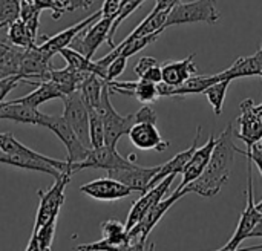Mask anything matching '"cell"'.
<instances>
[{"label": "cell", "instance_id": "cell-1", "mask_svg": "<svg viewBox=\"0 0 262 251\" xmlns=\"http://www.w3.org/2000/svg\"><path fill=\"white\" fill-rule=\"evenodd\" d=\"M233 136L235 127L233 124H229L226 130L216 138V144L213 147L206 170L195 181L189 182L184 189H181L184 195L196 193L204 198H213L221 192L223 186L229 181L235 155L241 153L239 147L235 144Z\"/></svg>", "mask_w": 262, "mask_h": 251}, {"label": "cell", "instance_id": "cell-2", "mask_svg": "<svg viewBox=\"0 0 262 251\" xmlns=\"http://www.w3.org/2000/svg\"><path fill=\"white\" fill-rule=\"evenodd\" d=\"M221 14L216 8V0H193L187 3H177L170 8L164 28L187 25V23H200L204 21L207 25H215L220 20Z\"/></svg>", "mask_w": 262, "mask_h": 251}, {"label": "cell", "instance_id": "cell-3", "mask_svg": "<svg viewBox=\"0 0 262 251\" xmlns=\"http://www.w3.org/2000/svg\"><path fill=\"white\" fill-rule=\"evenodd\" d=\"M109 94H111V90H109V86L106 81L103 86L100 104L97 106V112L103 118V124H104V144L111 146V147H117L118 140L123 135H127L130 127L137 121H135V113H129V115L118 113L114 109V106L111 104Z\"/></svg>", "mask_w": 262, "mask_h": 251}, {"label": "cell", "instance_id": "cell-4", "mask_svg": "<svg viewBox=\"0 0 262 251\" xmlns=\"http://www.w3.org/2000/svg\"><path fill=\"white\" fill-rule=\"evenodd\" d=\"M72 175H74L72 170H64V172H61V175L58 178H55V182L49 190H46V192L38 190L37 192V195L40 196V202H38L32 232L38 230L51 218L58 216V213L64 204V192H66L68 184L71 182Z\"/></svg>", "mask_w": 262, "mask_h": 251}, {"label": "cell", "instance_id": "cell-5", "mask_svg": "<svg viewBox=\"0 0 262 251\" xmlns=\"http://www.w3.org/2000/svg\"><path fill=\"white\" fill-rule=\"evenodd\" d=\"M137 155L132 153L129 158L121 156L117 152V147L111 146H101L95 149H89L88 156L80 163H71L72 172L77 173L84 169H103V170H115V169H126L132 167L135 164Z\"/></svg>", "mask_w": 262, "mask_h": 251}, {"label": "cell", "instance_id": "cell-6", "mask_svg": "<svg viewBox=\"0 0 262 251\" xmlns=\"http://www.w3.org/2000/svg\"><path fill=\"white\" fill-rule=\"evenodd\" d=\"M246 201L247 206L244 209V212L241 213L238 227L232 236V239L221 248V251H235L239 248V245L249 239L250 232L253 230V227L256 225V222L259 221L262 213L258 212L255 199H253V178H252V161H249L247 166V190H246Z\"/></svg>", "mask_w": 262, "mask_h": 251}, {"label": "cell", "instance_id": "cell-7", "mask_svg": "<svg viewBox=\"0 0 262 251\" xmlns=\"http://www.w3.org/2000/svg\"><path fill=\"white\" fill-rule=\"evenodd\" d=\"M43 127H48L49 130H52L58 136V140L64 144V147L68 150L69 163H80L88 156L89 147H86L80 141V138L77 136L74 129L63 118V115H46Z\"/></svg>", "mask_w": 262, "mask_h": 251}, {"label": "cell", "instance_id": "cell-8", "mask_svg": "<svg viewBox=\"0 0 262 251\" xmlns=\"http://www.w3.org/2000/svg\"><path fill=\"white\" fill-rule=\"evenodd\" d=\"M0 164H8V166L25 169V170L48 173V175L54 176V179L58 178L61 175V172L72 170L71 163L68 159L66 161H60V159H54V158L40 159V158H34V156H28V155H20V153H6L2 150H0Z\"/></svg>", "mask_w": 262, "mask_h": 251}, {"label": "cell", "instance_id": "cell-9", "mask_svg": "<svg viewBox=\"0 0 262 251\" xmlns=\"http://www.w3.org/2000/svg\"><path fill=\"white\" fill-rule=\"evenodd\" d=\"M239 130L235 133L247 147L262 140V103L255 104L252 98L239 103V117L236 120Z\"/></svg>", "mask_w": 262, "mask_h": 251}, {"label": "cell", "instance_id": "cell-10", "mask_svg": "<svg viewBox=\"0 0 262 251\" xmlns=\"http://www.w3.org/2000/svg\"><path fill=\"white\" fill-rule=\"evenodd\" d=\"M64 104V112L63 118L68 121V124L74 129L80 141L91 149V141H89V112L88 106L84 104L80 90H74L63 98Z\"/></svg>", "mask_w": 262, "mask_h": 251}, {"label": "cell", "instance_id": "cell-11", "mask_svg": "<svg viewBox=\"0 0 262 251\" xmlns=\"http://www.w3.org/2000/svg\"><path fill=\"white\" fill-rule=\"evenodd\" d=\"M111 17H100L98 20H95L94 23H91L88 28H84L69 44V48L78 51L80 54H83L88 58H94L97 49L103 44V41L107 40L109 35V29L112 25Z\"/></svg>", "mask_w": 262, "mask_h": 251}, {"label": "cell", "instance_id": "cell-12", "mask_svg": "<svg viewBox=\"0 0 262 251\" xmlns=\"http://www.w3.org/2000/svg\"><path fill=\"white\" fill-rule=\"evenodd\" d=\"M177 175H169L166 176L163 181H160L157 186H154L152 189H149L146 193H143V196L132 206L129 215H127V221H126V232H129L134 225H137L141 218L158 202L164 198L166 192L169 190V187L172 186L173 179H175Z\"/></svg>", "mask_w": 262, "mask_h": 251}, {"label": "cell", "instance_id": "cell-13", "mask_svg": "<svg viewBox=\"0 0 262 251\" xmlns=\"http://www.w3.org/2000/svg\"><path fill=\"white\" fill-rule=\"evenodd\" d=\"M52 57L54 54L40 49L37 44L23 49L18 63V74L25 78H38L40 81L52 67Z\"/></svg>", "mask_w": 262, "mask_h": 251}, {"label": "cell", "instance_id": "cell-14", "mask_svg": "<svg viewBox=\"0 0 262 251\" xmlns=\"http://www.w3.org/2000/svg\"><path fill=\"white\" fill-rule=\"evenodd\" d=\"M80 192L97 201H118L132 195L127 186L114 178H100L86 182L80 187Z\"/></svg>", "mask_w": 262, "mask_h": 251}, {"label": "cell", "instance_id": "cell-15", "mask_svg": "<svg viewBox=\"0 0 262 251\" xmlns=\"http://www.w3.org/2000/svg\"><path fill=\"white\" fill-rule=\"evenodd\" d=\"M160 170V166L155 167H141L138 164H134L132 167H126V169H115V170H109V176L123 182L124 186H127L132 192H140V193H146L149 182L152 181V178L157 175V172Z\"/></svg>", "mask_w": 262, "mask_h": 251}, {"label": "cell", "instance_id": "cell-16", "mask_svg": "<svg viewBox=\"0 0 262 251\" xmlns=\"http://www.w3.org/2000/svg\"><path fill=\"white\" fill-rule=\"evenodd\" d=\"M127 135L130 143L140 150L164 152L169 147V143L163 140L160 130L152 123H135Z\"/></svg>", "mask_w": 262, "mask_h": 251}, {"label": "cell", "instance_id": "cell-17", "mask_svg": "<svg viewBox=\"0 0 262 251\" xmlns=\"http://www.w3.org/2000/svg\"><path fill=\"white\" fill-rule=\"evenodd\" d=\"M101 17V9H98L97 12H94L92 15H89V17H86L84 20H81V21H78V23H75L74 26H69V28H66L64 31H61V32H58V34H55V35H51V37H48V35H41L40 38L43 40V43L38 46L40 49H43V51H46V52H49V54H58V51L60 49H63V48H66V46H69L71 44V41L84 29V28H88L91 23H94L95 20H98Z\"/></svg>", "mask_w": 262, "mask_h": 251}, {"label": "cell", "instance_id": "cell-18", "mask_svg": "<svg viewBox=\"0 0 262 251\" xmlns=\"http://www.w3.org/2000/svg\"><path fill=\"white\" fill-rule=\"evenodd\" d=\"M46 113L40 112L37 107H31L23 103H17L14 100L0 103V120H9L21 124L31 126H43Z\"/></svg>", "mask_w": 262, "mask_h": 251}, {"label": "cell", "instance_id": "cell-19", "mask_svg": "<svg viewBox=\"0 0 262 251\" xmlns=\"http://www.w3.org/2000/svg\"><path fill=\"white\" fill-rule=\"evenodd\" d=\"M107 86H109L111 92L134 97L140 103H144V104H149L158 98L157 84L144 81L141 78L137 81H115V80H112V81H107Z\"/></svg>", "mask_w": 262, "mask_h": 251}, {"label": "cell", "instance_id": "cell-20", "mask_svg": "<svg viewBox=\"0 0 262 251\" xmlns=\"http://www.w3.org/2000/svg\"><path fill=\"white\" fill-rule=\"evenodd\" d=\"M215 144H216V138H215V135H210L207 143L203 147H196L195 153L192 155L190 161L187 163V166H186V169L183 172V181H181V184L178 186L177 190L184 189L189 182L195 181L206 170V167L209 164V159L212 156Z\"/></svg>", "mask_w": 262, "mask_h": 251}, {"label": "cell", "instance_id": "cell-21", "mask_svg": "<svg viewBox=\"0 0 262 251\" xmlns=\"http://www.w3.org/2000/svg\"><path fill=\"white\" fill-rule=\"evenodd\" d=\"M201 132H203V126H198V127H196V135H195V140H193L192 146H190L187 150L180 152V153L175 155L172 159H169L167 163H164V164L160 166V170L157 172V175H155V176L152 178V181L149 182L147 190L152 189L154 186H157V184H158L160 181H163L166 176H169V175H178V173H183V172H184L187 163L190 161L192 155L195 153V150H196V147H198V141H200Z\"/></svg>", "mask_w": 262, "mask_h": 251}, {"label": "cell", "instance_id": "cell-22", "mask_svg": "<svg viewBox=\"0 0 262 251\" xmlns=\"http://www.w3.org/2000/svg\"><path fill=\"white\" fill-rule=\"evenodd\" d=\"M223 80H235L244 77H261L262 74V44L250 57H239L229 69L220 72Z\"/></svg>", "mask_w": 262, "mask_h": 251}, {"label": "cell", "instance_id": "cell-23", "mask_svg": "<svg viewBox=\"0 0 262 251\" xmlns=\"http://www.w3.org/2000/svg\"><path fill=\"white\" fill-rule=\"evenodd\" d=\"M193 58H195V52L180 61H166L161 66L163 81L170 86L183 84L189 77L196 74V64L193 63Z\"/></svg>", "mask_w": 262, "mask_h": 251}, {"label": "cell", "instance_id": "cell-24", "mask_svg": "<svg viewBox=\"0 0 262 251\" xmlns=\"http://www.w3.org/2000/svg\"><path fill=\"white\" fill-rule=\"evenodd\" d=\"M89 75V72H83L78 69H74L71 66L64 67V69H54L51 67L48 71V74L41 78V80H49L52 83H55L60 90L68 95L74 90H78L80 84L83 83V80Z\"/></svg>", "mask_w": 262, "mask_h": 251}, {"label": "cell", "instance_id": "cell-25", "mask_svg": "<svg viewBox=\"0 0 262 251\" xmlns=\"http://www.w3.org/2000/svg\"><path fill=\"white\" fill-rule=\"evenodd\" d=\"M63 97H64V94L60 90V87L55 83H52L49 80H40L35 90H32L31 94H28L25 97L15 98L14 101L28 104L31 107H38V106H41L43 103H46L49 100L63 98Z\"/></svg>", "mask_w": 262, "mask_h": 251}, {"label": "cell", "instance_id": "cell-26", "mask_svg": "<svg viewBox=\"0 0 262 251\" xmlns=\"http://www.w3.org/2000/svg\"><path fill=\"white\" fill-rule=\"evenodd\" d=\"M58 54L66 60L68 66H71L74 69H78V71H83V72L95 74V75H98L100 78H103L106 81V72L97 64V61H92L91 58H88L83 54H80L78 51L66 46V48L60 49Z\"/></svg>", "mask_w": 262, "mask_h": 251}, {"label": "cell", "instance_id": "cell-27", "mask_svg": "<svg viewBox=\"0 0 262 251\" xmlns=\"http://www.w3.org/2000/svg\"><path fill=\"white\" fill-rule=\"evenodd\" d=\"M57 218L54 216L49 221H46L38 230L32 232V236L26 245L28 251H45L51 250L54 236H55V229H57Z\"/></svg>", "mask_w": 262, "mask_h": 251}, {"label": "cell", "instance_id": "cell-28", "mask_svg": "<svg viewBox=\"0 0 262 251\" xmlns=\"http://www.w3.org/2000/svg\"><path fill=\"white\" fill-rule=\"evenodd\" d=\"M170 9H164V11H152L124 40H134V38H138V37H144V35H149V34H154V32H158V31H164V23H166V18H167V14H169Z\"/></svg>", "mask_w": 262, "mask_h": 251}, {"label": "cell", "instance_id": "cell-29", "mask_svg": "<svg viewBox=\"0 0 262 251\" xmlns=\"http://www.w3.org/2000/svg\"><path fill=\"white\" fill-rule=\"evenodd\" d=\"M104 83L106 81L103 78H100L98 75H95V74H89L83 80L78 90H80V95H81V98H83V101H84V104L88 107L97 109V106L100 104V98H101Z\"/></svg>", "mask_w": 262, "mask_h": 251}, {"label": "cell", "instance_id": "cell-30", "mask_svg": "<svg viewBox=\"0 0 262 251\" xmlns=\"http://www.w3.org/2000/svg\"><path fill=\"white\" fill-rule=\"evenodd\" d=\"M6 40H8V43L11 46L21 48V49H28V48L35 46V40L31 37L26 25L23 23V20L20 17L8 25V28H6Z\"/></svg>", "mask_w": 262, "mask_h": 251}, {"label": "cell", "instance_id": "cell-31", "mask_svg": "<svg viewBox=\"0 0 262 251\" xmlns=\"http://www.w3.org/2000/svg\"><path fill=\"white\" fill-rule=\"evenodd\" d=\"M232 80H220L213 84H210L206 90L204 95L207 97L215 115H221L223 113V106H224V98L227 94V89L230 86Z\"/></svg>", "mask_w": 262, "mask_h": 251}, {"label": "cell", "instance_id": "cell-32", "mask_svg": "<svg viewBox=\"0 0 262 251\" xmlns=\"http://www.w3.org/2000/svg\"><path fill=\"white\" fill-rule=\"evenodd\" d=\"M0 150L6 152V153H20V155H28V156H34V158H40V159H46L49 156H45L41 153H37L35 150L26 147L25 144H21L18 140H15V136L9 132L6 133H0Z\"/></svg>", "mask_w": 262, "mask_h": 251}, {"label": "cell", "instance_id": "cell-33", "mask_svg": "<svg viewBox=\"0 0 262 251\" xmlns=\"http://www.w3.org/2000/svg\"><path fill=\"white\" fill-rule=\"evenodd\" d=\"M89 112V141L91 149L104 146V124L103 118L94 107H88Z\"/></svg>", "mask_w": 262, "mask_h": 251}, {"label": "cell", "instance_id": "cell-34", "mask_svg": "<svg viewBox=\"0 0 262 251\" xmlns=\"http://www.w3.org/2000/svg\"><path fill=\"white\" fill-rule=\"evenodd\" d=\"M141 3H143L141 0H123V3H121V6H120V9H118L117 15H115L114 20H112L111 29H109V35H107V40H106V43H107L112 49L115 48V44H114V35H115L118 26H120V25L123 23V20H126V18H127V17H129Z\"/></svg>", "mask_w": 262, "mask_h": 251}, {"label": "cell", "instance_id": "cell-35", "mask_svg": "<svg viewBox=\"0 0 262 251\" xmlns=\"http://www.w3.org/2000/svg\"><path fill=\"white\" fill-rule=\"evenodd\" d=\"M18 15H20L18 0H0V29L8 28V25L17 20Z\"/></svg>", "mask_w": 262, "mask_h": 251}, {"label": "cell", "instance_id": "cell-36", "mask_svg": "<svg viewBox=\"0 0 262 251\" xmlns=\"http://www.w3.org/2000/svg\"><path fill=\"white\" fill-rule=\"evenodd\" d=\"M34 5L40 11H45V9L51 11L54 20H58L61 17V14L66 12L64 0H35Z\"/></svg>", "mask_w": 262, "mask_h": 251}, {"label": "cell", "instance_id": "cell-37", "mask_svg": "<svg viewBox=\"0 0 262 251\" xmlns=\"http://www.w3.org/2000/svg\"><path fill=\"white\" fill-rule=\"evenodd\" d=\"M126 64H127V58L123 57V55H118L115 57L106 67V81H112L115 80L117 77H120L124 69H126Z\"/></svg>", "mask_w": 262, "mask_h": 251}, {"label": "cell", "instance_id": "cell-38", "mask_svg": "<svg viewBox=\"0 0 262 251\" xmlns=\"http://www.w3.org/2000/svg\"><path fill=\"white\" fill-rule=\"evenodd\" d=\"M20 81L28 83V80H26L23 75H20V74L11 75V77H6V78H0V103L5 100V97H6L12 89L17 87V84H18Z\"/></svg>", "mask_w": 262, "mask_h": 251}, {"label": "cell", "instance_id": "cell-39", "mask_svg": "<svg viewBox=\"0 0 262 251\" xmlns=\"http://www.w3.org/2000/svg\"><path fill=\"white\" fill-rule=\"evenodd\" d=\"M243 155H246L247 156V159L249 161H252L256 167H258V170L261 172V176H262V143L261 141H258V143H255V144H252V146H249L247 147V150L246 152H241Z\"/></svg>", "mask_w": 262, "mask_h": 251}, {"label": "cell", "instance_id": "cell-40", "mask_svg": "<svg viewBox=\"0 0 262 251\" xmlns=\"http://www.w3.org/2000/svg\"><path fill=\"white\" fill-rule=\"evenodd\" d=\"M135 121L137 123H152V124H157V112L149 104H144L140 110L135 112Z\"/></svg>", "mask_w": 262, "mask_h": 251}, {"label": "cell", "instance_id": "cell-41", "mask_svg": "<svg viewBox=\"0 0 262 251\" xmlns=\"http://www.w3.org/2000/svg\"><path fill=\"white\" fill-rule=\"evenodd\" d=\"M123 0H104L101 6V17H111L114 18L121 6Z\"/></svg>", "mask_w": 262, "mask_h": 251}, {"label": "cell", "instance_id": "cell-42", "mask_svg": "<svg viewBox=\"0 0 262 251\" xmlns=\"http://www.w3.org/2000/svg\"><path fill=\"white\" fill-rule=\"evenodd\" d=\"M141 80L144 81H149V83H154V84H158L160 81H163V74H161V66L160 64H155L152 67H149L141 77Z\"/></svg>", "mask_w": 262, "mask_h": 251}, {"label": "cell", "instance_id": "cell-43", "mask_svg": "<svg viewBox=\"0 0 262 251\" xmlns=\"http://www.w3.org/2000/svg\"><path fill=\"white\" fill-rule=\"evenodd\" d=\"M155 64H158V60L157 58H154V57H141L140 60H138V63L135 64V67H134V72L138 75V78L149 69V67H152V66H155Z\"/></svg>", "mask_w": 262, "mask_h": 251}, {"label": "cell", "instance_id": "cell-44", "mask_svg": "<svg viewBox=\"0 0 262 251\" xmlns=\"http://www.w3.org/2000/svg\"><path fill=\"white\" fill-rule=\"evenodd\" d=\"M94 0H64L66 12L77 11V9H88Z\"/></svg>", "mask_w": 262, "mask_h": 251}, {"label": "cell", "instance_id": "cell-45", "mask_svg": "<svg viewBox=\"0 0 262 251\" xmlns=\"http://www.w3.org/2000/svg\"><path fill=\"white\" fill-rule=\"evenodd\" d=\"M155 2H157V5H155L154 11H164V9H170L181 0H155Z\"/></svg>", "mask_w": 262, "mask_h": 251}, {"label": "cell", "instance_id": "cell-46", "mask_svg": "<svg viewBox=\"0 0 262 251\" xmlns=\"http://www.w3.org/2000/svg\"><path fill=\"white\" fill-rule=\"evenodd\" d=\"M249 238H262V216L259 218V221L256 222V225L253 227V230L250 232Z\"/></svg>", "mask_w": 262, "mask_h": 251}, {"label": "cell", "instance_id": "cell-47", "mask_svg": "<svg viewBox=\"0 0 262 251\" xmlns=\"http://www.w3.org/2000/svg\"><path fill=\"white\" fill-rule=\"evenodd\" d=\"M244 250H262V245H256V247H249V248H244Z\"/></svg>", "mask_w": 262, "mask_h": 251}, {"label": "cell", "instance_id": "cell-48", "mask_svg": "<svg viewBox=\"0 0 262 251\" xmlns=\"http://www.w3.org/2000/svg\"><path fill=\"white\" fill-rule=\"evenodd\" d=\"M256 209H258V212H259V213H262V201L259 202V204H256Z\"/></svg>", "mask_w": 262, "mask_h": 251}, {"label": "cell", "instance_id": "cell-49", "mask_svg": "<svg viewBox=\"0 0 262 251\" xmlns=\"http://www.w3.org/2000/svg\"><path fill=\"white\" fill-rule=\"evenodd\" d=\"M18 2H25V3H34L35 0H18Z\"/></svg>", "mask_w": 262, "mask_h": 251}, {"label": "cell", "instance_id": "cell-50", "mask_svg": "<svg viewBox=\"0 0 262 251\" xmlns=\"http://www.w3.org/2000/svg\"><path fill=\"white\" fill-rule=\"evenodd\" d=\"M141 2H144V0H141Z\"/></svg>", "mask_w": 262, "mask_h": 251}, {"label": "cell", "instance_id": "cell-51", "mask_svg": "<svg viewBox=\"0 0 262 251\" xmlns=\"http://www.w3.org/2000/svg\"><path fill=\"white\" fill-rule=\"evenodd\" d=\"M261 77H262V74H261Z\"/></svg>", "mask_w": 262, "mask_h": 251}]
</instances>
